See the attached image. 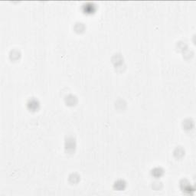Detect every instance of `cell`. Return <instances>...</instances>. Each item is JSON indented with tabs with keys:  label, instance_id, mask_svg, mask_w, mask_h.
I'll return each instance as SVG.
<instances>
[{
	"label": "cell",
	"instance_id": "obj_3",
	"mask_svg": "<svg viewBox=\"0 0 196 196\" xmlns=\"http://www.w3.org/2000/svg\"><path fill=\"white\" fill-rule=\"evenodd\" d=\"M157 174V176L159 177V176H161V175L162 174V171L160 169H159V168H157V169H154V172H153V175H154V176H155Z\"/></svg>",
	"mask_w": 196,
	"mask_h": 196
},
{
	"label": "cell",
	"instance_id": "obj_2",
	"mask_svg": "<svg viewBox=\"0 0 196 196\" xmlns=\"http://www.w3.org/2000/svg\"><path fill=\"white\" fill-rule=\"evenodd\" d=\"M28 107L29 109H31V110H34V111H35V110H37V109H39V102H38V100H30L29 101H28Z\"/></svg>",
	"mask_w": 196,
	"mask_h": 196
},
{
	"label": "cell",
	"instance_id": "obj_1",
	"mask_svg": "<svg viewBox=\"0 0 196 196\" xmlns=\"http://www.w3.org/2000/svg\"><path fill=\"white\" fill-rule=\"evenodd\" d=\"M83 11L86 15H91L96 11V5L91 2H87L83 5Z\"/></svg>",
	"mask_w": 196,
	"mask_h": 196
}]
</instances>
